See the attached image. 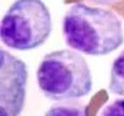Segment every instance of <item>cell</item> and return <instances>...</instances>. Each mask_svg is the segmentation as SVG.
Returning <instances> with one entry per match:
<instances>
[{
    "mask_svg": "<svg viewBox=\"0 0 124 116\" xmlns=\"http://www.w3.org/2000/svg\"><path fill=\"white\" fill-rule=\"evenodd\" d=\"M62 27L66 44L87 55L109 54L124 43L121 20L102 8L74 4L65 14Z\"/></svg>",
    "mask_w": 124,
    "mask_h": 116,
    "instance_id": "1",
    "label": "cell"
},
{
    "mask_svg": "<svg viewBox=\"0 0 124 116\" xmlns=\"http://www.w3.org/2000/svg\"><path fill=\"white\" fill-rule=\"evenodd\" d=\"M39 89L46 97L54 101L73 100L88 95L93 77L86 58L70 49L48 53L37 70Z\"/></svg>",
    "mask_w": 124,
    "mask_h": 116,
    "instance_id": "2",
    "label": "cell"
},
{
    "mask_svg": "<svg viewBox=\"0 0 124 116\" xmlns=\"http://www.w3.org/2000/svg\"><path fill=\"white\" fill-rule=\"evenodd\" d=\"M51 31V14L42 0H16L3 17L0 35L6 47L26 51L43 45Z\"/></svg>",
    "mask_w": 124,
    "mask_h": 116,
    "instance_id": "3",
    "label": "cell"
},
{
    "mask_svg": "<svg viewBox=\"0 0 124 116\" xmlns=\"http://www.w3.org/2000/svg\"><path fill=\"white\" fill-rule=\"evenodd\" d=\"M1 101L3 116H18L24 107L28 72L22 60L1 49Z\"/></svg>",
    "mask_w": 124,
    "mask_h": 116,
    "instance_id": "4",
    "label": "cell"
},
{
    "mask_svg": "<svg viewBox=\"0 0 124 116\" xmlns=\"http://www.w3.org/2000/svg\"><path fill=\"white\" fill-rule=\"evenodd\" d=\"M109 89L112 93L124 96V50L112 63Z\"/></svg>",
    "mask_w": 124,
    "mask_h": 116,
    "instance_id": "5",
    "label": "cell"
},
{
    "mask_svg": "<svg viewBox=\"0 0 124 116\" xmlns=\"http://www.w3.org/2000/svg\"><path fill=\"white\" fill-rule=\"evenodd\" d=\"M44 116H86V107L74 100L61 101L50 107Z\"/></svg>",
    "mask_w": 124,
    "mask_h": 116,
    "instance_id": "6",
    "label": "cell"
},
{
    "mask_svg": "<svg viewBox=\"0 0 124 116\" xmlns=\"http://www.w3.org/2000/svg\"><path fill=\"white\" fill-rule=\"evenodd\" d=\"M100 116H124V98H118L104 108Z\"/></svg>",
    "mask_w": 124,
    "mask_h": 116,
    "instance_id": "7",
    "label": "cell"
},
{
    "mask_svg": "<svg viewBox=\"0 0 124 116\" xmlns=\"http://www.w3.org/2000/svg\"><path fill=\"white\" fill-rule=\"evenodd\" d=\"M88 1L94 4H97V5H107L116 0H88Z\"/></svg>",
    "mask_w": 124,
    "mask_h": 116,
    "instance_id": "8",
    "label": "cell"
}]
</instances>
